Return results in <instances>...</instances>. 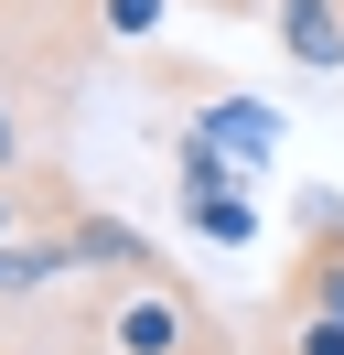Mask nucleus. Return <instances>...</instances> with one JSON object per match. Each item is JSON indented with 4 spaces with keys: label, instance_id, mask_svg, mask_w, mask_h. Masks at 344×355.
Segmentation results:
<instances>
[{
    "label": "nucleus",
    "instance_id": "obj_1",
    "mask_svg": "<svg viewBox=\"0 0 344 355\" xmlns=\"http://www.w3.org/2000/svg\"><path fill=\"white\" fill-rule=\"evenodd\" d=\"M291 312H344V205H312V237H301V269L280 280V323Z\"/></svg>",
    "mask_w": 344,
    "mask_h": 355
},
{
    "label": "nucleus",
    "instance_id": "obj_2",
    "mask_svg": "<svg viewBox=\"0 0 344 355\" xmlns=\"http://www.w3.org/2000/svg\"><path fill=\"white\" fill-rule=\"evenodd\" d=\"M64 248H76V269H119V280H162V248L140 237V226H119V216H64Z\"/></svg>",
    "mask_w": 344,
    "mask_h": 355
},
{
    "label": "nucleus",
    "instance_id": "obj_3",
    "mask_svg": "<svg viewBox=\"0 0 344 355\" xmlns=\"http://www.w3.org/2000/svg\"><path fill=\"white\" fill-rule=\"evenodd\" d=\"M269 33H280V54L312 65V76L344 65V0H269Z\"/></svg>",
    "mask_w": 344,
    "mask_h": 355
},
{
    "label": "nucleus",
    "instance_id": "obj_4",
    "mask_svg": "<svg viewBox=\"0 0 344 355\" xmlns=\"http://www.w3.org/2000/svg\"><path fill=\"white\" fill-rule=\"evenodd\" d=\"M64 269H76L64 226H33V237H0V302H33V291H54Z\"/></svg>",
    "mask_w": 344,
    "mask_h": 355
},
{
    "label": "nucleus",
    "instance_id": "obj_5",
    "mask_svg": "<svg viewBox=\"0 0 344 355\" xmlns=\"http://www.w3.org/2000/svg\"><path fill=\"white\" fill-rule=\"evenodd\" d=\"M194 130H205L215 151H237V162H248V173H258V162L280 151V119L258 108V97H205V108H194Z\"/></svg>",
    "mask_w": 344,
    "mask_h": 355
},
{
    "label": "nucleus",
    "instance_id": "obj_6",
    "mask_svg": "<svg viewBox=\"0 0 344 355\" xmlns=\"http://www.w3.org/2000/svg\"><path fill=\"white\" fill-rule=\"evenodd\" d=\"M172 162H183V194H226V183L248 173V162H237V151H215L205 130H183V140H172Z\"/></svg>",
    "mask_w": 344,
    "mask_h": 355
},
{
    "label": "nucleus",
    "instance_id": "obj_7",
    "mask_svg": "<svg viewBox=\"0 0 344 355\" xmlns=\"http://www.w3.org/2000/svg\"><path fill=\"white\" fill-rule=\"evenodd\" d=\"M54 183H43V173H0V237H33V216H54Z\"/></svg>",
    "mask_w": 344,
    "mask_h": 355
},
{
    "label": "nucleus",
    "instance_id": "obj_8",
    "mask_svg": "<svg viewBox=\"0 0 344 355\" xmlns=\"http://www.w3.org/2000/svg\"><path fill=\"white\" fill-rule=\"evenodd\" d=\"M194 226H205L215 248H248V237H258V205H237V194H194Z\"/></svg>",
    "mask_w": 344,
    "mask_h": 355
},
{
    "label": "nucleus",
    "instance_id": "obj_9",
    "mask_svg": "<svg viewBox=\"0 0 344 355\" xmlns=\"http://www.w3.org/2000/svg\"><path fill=\"white\" fill-rule=\"evenodd\" d=\"M280 355H344V312H291Z\"/></svg>",
    "mask_w": 344,
    "mask_h": 355
},
{
    "label": "nucleus",
    "instance_id": "obj_10",
    "mask_svg": "<svg viewBox=\"0 0 344 355\" xmlns=\"http://www.w3.org/2000/svg\"><path fill=\"white\" fill-rule=\"evenodd\" d=\"M172 0H97V33H119V44H140V33H162Z\"/></svg>",
    "mask_w": 344,
    "mask_h": 355
},
{
    "label": "nucleus",
    "instance_id": "obj_11",
    "mask_svg": "<svg viewBox=\"0 0 344 355\" xmlns=\"http://www.w3.org/2000/svg\"><path fill=\"white\" fill-rule=\"evenodd\" d=\"M0 173H22V87H11V65H0Z\"/></svg>",
    "mask_w": 344,
    "mask_h": 355
},
{
    "label": "nucleus",
    "instance_id": "obj_12",
    "mask_svg": "<svg viewBox=\"0 0 344 355\" xmlns=\"http://www.w3.org/2000/svg\"><path fill=\"white\" fill-rule=\"evenodd\" d=\"M194 11H226V22H248V11H269V0H194Z\"/></svg>",
    "mask_w": 344,
    "mask_h": 355
}]
</instances>
